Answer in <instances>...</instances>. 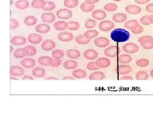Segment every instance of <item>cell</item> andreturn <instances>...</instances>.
Returning a JSON list of instances; mask_svg holds the SVG:
<instances>
[{"instance_id":"obj_42","label":"cell","mask_w":153,"mask_h":115,"mask_svg":"<svg viewBox=\"0 0 153 115\" xmlns=\"http://www.w3.org/2000/svg\"><path fill=\"white\" fill-rule=\"evenodd\" d=\"M55 7H56V5L53 2L46 1L45 6L43 8V10L45 11H50V10H53Z\"/></svg>"},{"instance_id":"obj_44","label":"cell","mask_w":153,"mask_h":115,"mask_svg":"<svg viewBox=\"0 0 153 115\" xmlns=\"http://www.w3.org/2000/svg\"><path fill=\"white\" fill-rule=\"evenodd\" d=\"M136 65L140 67H146L149 65V61L146 59H140L136 61Z\"/></svg>"},{"instance_id":"obj_39","label":"cell","mask_w":153,"mask_h":115,"mask_svg":"<svg viewBox=\"0 0 153 115\" xmlns=\"http://www.w3.org/2000/svg\"><path fill=\"white\" fill-rule=\"evenodd\" d=\"M80 28L79 23L74 21H70L67 23V29L72 31H75L78 30Z\"/></svg>"},{"instance_id":"obj_20","label":"cell","mask_w":153,"mask_h":115,"mask_svg":"<svg viewBox=\"0 0 153 115\" xmlns=\"http://www.w3.org/2000/svg\"><path fill=\"white\" fill-rule=\"evenodd\" d=\"M35 29H36V31L39 33L45 34L49 32L51 28H50V26L49 25L42 24L38 25L36 27V28H35Z\"/></svg>"},{"instance_id":"obj_30","label":"cell","mask_w":153,"mask_h":115,"mask_svg":"<svg viewBox=\"0 0 153 115\" xmlns=\"http://www.w3.org/2000/svg\"><path fill=\"white\" fill-rule=\"evenodd\" d=\"M132 57L127 54H122L119 56L118 57V61L120 63H129L132 61Z\"/></svg>"},{"instance_id":"obj_5","label":"cell","mask_w":153,"mask_h":115,"mask_svg":"<svg viewBox=\"0 0 153 115\" xmlns=\"http://www.w3.org/2000/svg\"><path fill=\"white\" fill-rule=\"evenodd\" d=\"M123 51L128 54H135L139 50V48L137 44L135 43H127L124 45L123 47Z\"/></svg>"},{"instance_id":"obj_9","label":"cell","mask_w":153,"mask_h":115,"mask_svg":"<svg viewBox=\"0 0 153 115\" xmlns=\"http://www.w3.org/2000/svg\"><path fill=\"white\" fill-rule=\"evenodd\" d=\"M56 46L55 43L51 40H47L44 41L42 44V49L45 51H50L53 50Z\"/></svg>"},{"instance_id":"obj_2","label":"cell","mask_w":153,"mask_h":115,"mask_svg":"<svg viewBox=\"0 0 153 115\" xmlns=\"http://www.w3.org/2000/svg\"><path fill=\"white\" fill-rule=\"evenodd\" d=\"M138 42L145 49H151L153 48V38L151 36H143L138 39Z\"/></svg>"},{"instance_id":"obj_1","label":"cell","mask_w":153,"mask_h":115,"mask_svg":"<svg viewBox=\"0 0 153 115\" xmlns=\"http://www.w3.org/2000/svg\"><path fill=\"white\" fill-rule=\"evenodd\" d=\"M112 40L117 43H123L127 41L130 38V33L123 28H116L110 34Z\"/></svg>"},{"instance_id":"obj_56","label":"cell","mask_w":153,"mask_h":115,"mask_svg":"<svg viewBox=\"0 0 153 115\" xmlns=\"http://www.w3.org/2000/svg\"><path fill=\"white\" fill-rule=\"evenodd\" d=\"M121 80H132L133 78L131 76H123L121 78Z\"/></svg>"},{"instance_id":"obj_7","label":"cell","mask_w":153,"mask_h":115,"mask_svg":"<svg viewBox=\"0 0 153 115\" xmlns=\"http://www.w3.org/2000/svg\"><path fill=\"white\" fill-rule=\"evenodd\" d=\"M58 38L61 41L67 43L73 40L74 36L71 33H69L68 31H64L58 34Z\"/></svg>"},{"instance_id":"obj_34","label":"cell","mask_w":153,"mask_h":115,"mask_svg":"<svg viewBox=\"0 0 153 115\" xmlns=\"http://www.w3.org/2000/svg\"><path fill=\"white\" fill-rule=\"evenodd\" d=\"M72 75L74 77L78 79H83L86 76V73L83 70H75L72 72Z\"/></svg>"},{"instance_id":"obj_14","label":"cell","mask_w":153,"mask_h":115,"mask_svg":"<svg viewBox=\"0 0 153 115\" xmlns=\"http://www.w3.org/2000/svg\"><path fill=\"white\" fill-rule=\"evenodd\" d=\"M28 40L33 44H38L42 41V37L37 33H31L28 35Z\"/></svg>"},{"instance_id":"obj_58","label":"cell","mask_w":153,"mask_h":115,"mask_svg":"<svg viewBox=\"0 0 153 115\" xmlns=\"http://www.w3.org/2000/svg\"><path fill=\"white\" fill-rule=\"evenodd\" d=\"M58 79H57L55 77H49V78H47L45 79V80H58Z\"/></svg>"},{"instance_id":"obj_18","label":"cell","mask_w":153,"mask_h":115,"mask_svg":"<svg viewBox=\"0 0 153 115\" xmlns=\"http://www.w3.org/2000/svg\"><path fill=\"white\" fill-rule=\"evenodd\" d=\"M20 63L23 67L31 68L36 65V61L31 58H26L25 59H23Z\"/></svg>"},{"instance_id":"obj_25","label":"cell","mask_w":153,"mask_h":115,"mask_svg":"<svg viewBox=\"0 0 153 115\" xmlns=\"http://www.w3.org/2000/svg\"><path fill=\"white\" fill-rule=\"evenodd\" d=\"M66 55L70 59H77L80 57V52L76 49H69L66 51Z\"/></svg>"},{"instance_id":"obj_22","label":"cell","mask_w":153,"mask_h":115,"mask_svg":"<svg viewBox=\"0 0 153 115\" xmlns=\"http://www.w3.org/2000/svg\"><path fill=\"white\" fill-rule=\"evenodd\" d=\"M53 28L56 30H65L67 28V23L63 20L58 21L53 24Z\"/></svg>"},{"instance_id":"obj_35","label":"cell","mask_w":153,"mask_h":115,"mask_svg":"<svg viewBox=\"0 0 153 115\" xmlns=\"http://www.w3.org/2000/svg\"><path fill=\"white\" fill-rule=\"evenodd\" d=\"M95 6L93 4H89L86 3H81L80 6V9L82 11L85 13H89L91 11H92L94 9H95Z\"/></svg>"},{"instance_id":"obj_32","label":"cell","mask_w":153,"mask_h":115,"mask_svg":"<svg viewBox=\"0 0 153 115\" xmlns=\"http://www.w3.org/2000/svg\"><path fill=\"white\" fill-rule=\"evenodd\" d=\"M75 41L78 44L81 45H86L91 42L90 39H88L84 37V35H78L75 38Z\"/></svg>"},{"instance_id":"obj_46","label":"cell","mask_w":153,"mask_h":115,"mask_svg":"<svg viewBox=\"0 0 153 115\" xmlns=\"http://www.w3.org/2000/svg\"><path fill=\"white\" fill-rule=\"evenodd\" d=\"M64 55V53L63 52V51H62L60 49L55 50L52 52V56H53V58H55V59H60L61 58H62V57Z\"/></svg>"},{"instance_id":"obj_24","label":"cell","mask_w":153,"mask_h":115,"mask_svg":"<svg viewBox=\"0 0 153 115\" xmlns=\"http://www.w3.org/2000/svg\"><path fill=\"white\" fill-rule=\"evenodd\" d=\"M32 75L36 78H43L45 75V70L42 68L37 67L32 71Z\"/></svg>"},{"instance_id":"obj_55","label":"cell","mask_w":153,"mask_h":115,"mask_svg":"<svg viewBox=\"0 0 153 115\" xmlns=\"http://www.w3.org/2000/svg\"><path fill=\"white\" fill-rule=\"evenodd\" d=\"M22 80H34V78L30 76H25L22 78Z\"/></svg>"},{"instance_id":"obj_6","label":"cell","mask_w":153,"mask_h":115,"mask_svg":"<svg viewBox=\"0 0 153 115\" xmlns=\"http://www.w3.org/2000/svg\"><path fill=\"white\" fill-rule=\"evenodd\" d=\"M115 27V24L112 21L104 20L102 21L99 25V28L102 31H109L112 30Z\"/></svg>"},{"instance_id":"obj_60","label":"cell","mask_w":153,"mask_h":115,"mask_svg":"<svg viewBox=\"0 0 153 115\" xmlns=\"http://www.w3.org/2000/svg\"><path fill=\"white\" fill-rule=\"evenodd\" d=\"M10 80H18V79H17L16 78L13 77V76H11L10 77Z\"/></svg>"},{"instance_id":"obj_12","label":"cell","mask_w":153,"mask_h":115,"mask_svg":"<svg viewBox=\"0 0 153 115\" xmlns=\"http://www.w3.org/2000/svg\"><path fill=\"white\" fill-rule=\"evenodd\" d=\"M132 67L127 65H121L118 66L116 69V72L119 75H125L128 74L132 71Z\"/></svg>"},{"instance_id":"obj_17","label":"cell","mask_w":153,"mask_h":115,"mask_svg":"<svg viewBox=\"0 0 153 115\" xmlns=\"http://www.w3.org/2000/svg\"><path fill=\"white\" fill-rule=\"evenodd\" d=\"M10 42L12 44L16 46H23L26 44L27 40L23 37L16 36L11 39Z\"/></svg>"},{"instance_id":"obj_16","label":"cell","mask_w":153,"mask_h":115,"mask_svg":"<svg viewBox=\"0 0 153 115\" xmlns=\"http://www.w3.org/2000/svg\"><path fill=\"white\" fill-rule=\"evenodd\" d=\"M96 64L100 68H105L109 67L111 63L110 60L108 59L107 58L102 57V58H100L96 60Z\"/></svg>"},{"instance_id":"obj_11","label":"cell","mask_w":153,"mask_h":115,"mask_svg":"<svg viewBox=\"0 0 153 115\" xmlns=\"http://www.w3.org/2000/svg\"><path fill=\"white\" fill-rule=\"evenodd\" d=\"M125 10L127 13L132 15L138 14L140 13L141 11H142V9H141L140 7H139L138 6L133 5V4L127 6L125 8Z\"/></svg>"},{"instance_id":"obj_36","label":"cell","mask_w":153,"mask_h":115,"mask_svg":"<svg viewBox=\"0 0 153 115\" xmlns=\"http://www.w3.org/2000/svg\"><path fill=\"white\" fill-rule=\"evenodd\" d=\"M99 33L98 31L95 30H88L87 31H86L84 33V37L88 39H92L95 38V37H96L97 36H98Z\"/></svg>"},{"instance_id":"obj_40","label":"cell","mask_w":153,"mask_h":115,"mask_svg":"<svg viewBox=\"0 0 153 115\" xmlns=\"http://www.w3.org/2000/svg\"><path fill=\"white\" fill-rule=\"evenodd\" d=\"M136 79L137 80H147L149 78V75L145 72H138L136 74Z\"/></svg>"},{"instance_id":"obj_63","label":"cell","mask_w":153,"mask_h":115,"mask_svg":"<svg viewBox=\"0 0 153 115\" xmlns=\"http://www.w3.org/2000/svg\"><path fill=\"white\" fill-rule=\"evenodd\" d=\"M10 5H11V6L13 5V0H10Z\"/></svg>"},{"instance_id":"obj_31","label":"cell","mask_w":153,"mask_h":115,"mask_svg":"<svg viewBox=\"0 0 153 115\" xmlns=\"http://www.w3.org/2000/svg\"><path fill=\"white\" fill-rule=\"evenodd\" d=\"M138 25V23L136 20H130L126 23L124 27L129 30H132L136 28Z\"/></svg>"},{"instance_id":"obj_47","label":"cell","mask_w":153,"mask_h":115,"mask_svg":"<svg viewBox=\"0 0 153 115\" xmlns=\"http://www.w3.org/2000/svg\"><path fill=\"white\" fill-rule=\"evenodd\" d=\"M140 22L145 25H149L152 24L150 17L148 16H144L140 19Z\"/></svg>"},{"instance_id":"obj_49","label":"cell","mask_w":153,"mask_h":115,"mask_svg":"<svg viewBox=\"0 0 153 115\" xmlns=\"http://www.w3.org/2000/svg\"><path fill=\"white\" fill-rule=\"evenodd\" d=\"M86 67L89 70H98L100 68L96 65V62H90L88 63L86 65Z\"/></svg>"},{"instance_id":"obj_23","label":"cell","mask_w":153,"mask_h":115,"mask_svg":"<svg viewBox=\"0 0 153 115\" xmlns=\"http://www.w3.org/2000/svg\"><path fill=\"white\" fill-rule=\"evenodd\" d=\"M27 55V51L25 48L17 49L14 53V56L16 57L17 59L24 58V57H26Z\"/></svg>"},{"instance_id":"obj_26","label":"cell","mask_w":153,"mask_h":115,"mask_svg":"<svg viewBox=\"0 0 153 115\" xmlns=\"http://www.w3.org/2000/svg\"><path fill=\"white\" fill-rule=\"evenodd\" d=\"M37 22H38V19L34 16H28L24 20V24L28 26L34 25Z\"/></svg>"},{"instance_id":"obj_57","label":"cell","mask_w":153,"mask_h":115,"mask_svg":"<svg viewBox=\"0 0 153 115\" xmlns=\"http://www.w3.org/2000/svg\"><path fill=\"white\" fill-rule=\"evenodd\" d=\"M63 80H74L75 79H74L72 77L70 76H65L63 78Z\"/></svg>"},{"instance_id":"obj_29","label":"cell","mask_w":153,"mask_h":115,"mask_svg":"<svg viewBox=\"0 0 153 115\" xmlns=\"http://www.w3.org/2000/svg\"><path fill=\"white\" fill-rule=\"evenodd\" d=\"M29 6V3L27 0H18L16 3V8L21 10L25 9Z\"/></svg>"},{"instance_id":"obj_33","label":"cell","mask_w":153,"mask_h":115,"mask_svg":"<svg viewBox=\"0 0 153 115\" xmlns=\"http://www.w3.org/2000/svg\"><path fill=\"white\" fill-rule=\"evenodd\" d=\"M77 62L74 60H67L64 63V68L67 70H72V69H75L77 67Z\"/></svg>"},{"instance_id":"obj_19","label":"cell","mask_w":153,"mask_h":115,"mask_svg":"<svg viewBox=\"0 0 153 115\" xmlns=\"http://www.w3.org/2000/svg\"><path fill=\"white\" fill-rule=\"evenodd\" d=\"M41 19L44 22L52 23L56 20V17L53 13H44L41 16Z\"/></svg>"},{"instance_id":"obj_50","label":"cell","mask_w":153,"mask_h":115,"mask_svg":"<svg viewBox=\"0 0 153 115\" xmlns=\"http://www.w3.org/2000/svg\"><path fill=\"white\" fill-rule=\"evenodd\" d=\"M132 32L134 34H140L141 33H142L144 31V28L142 25H138L136 28L132 30Z\"/></svg>"},{"instance_id":"obj_61","label":"cell","mask_w":153,"mask_h":115,"mask_svg":"<svg viewBox=\"0 0 153 115\" xmlns=\"http://www.w3.org/2000/svg\"><path fill=\"white\" fill-rule=\"evenodd\" d=\"M149 17H150V20L152 22V24H153V15H151V16H149Z\"/></svg>"},{"instance_id":"obj_59","label":"cell","mask_w":153,"mask_h":115,"mask_svg":"<svg viewBox=\"0 0 153 115\" xmlns=\"http://www.w3.org/2000/svg\"><path fill=\"white\" fill-rule=\"evenodd\" d=\"M13 50H14V48L13 46H11V45L10 46V53H13Z\"/></svg>"},{"instance_id":"obj_45","label":"cell","mask_w":153,"mask_h":115,"mask_svg":"<svg viewBox=\"0 0 153 115\" xmlns=\"http://www.w3.org/2000/svg\"><path fill=\"white\" fill-rule=\"evenodd\" d=\"M103 8L105 10L109 11V12H113V11H115L117 9L118 6L114 3H109L105 4Z\"/></svg>"},{"instance_id":"obj_4","label":"cell","mask_w":153,"mask_h":115,"mask_svg":"<svg viewBox=\"0 0 153 115\" xmlns=\"http://www.w3.org/2000/svg\"><path fill=\"white\" fill-rule=\"evenodd\" d=\"M56 15L59 19L67 20L72 17V13L71 10H68L67 9H61L57 11Z\"/></svg>"},{"instance_id":"obj_48","label":"cell","mask_w":153,"mask_h":115,"mask_svg":"<svg viewBox=\"0 0 153 115\" xmlns=\"http://www.w3.org/2000/svg\"><path fill=\"white\" fill-rule=\"evenodd\" d=\"M10 29H12V30H14V29L18 28L19 26L18 22L14 19H11L10 20Z\"/></svg>"},{"instance_id":"obj_37","label":"cell","mask_w":153,"mask_h":115,"mask_svg":"<svg viewBox=\"0 0 153 115\" xmlns=\"http://www.w3.org/2000/svg\"><path fill=\"white\" fill-rule=\"evenodd\" d=\"M45 4L44 0H33L31 5L32 7L36 9H41L44 8Z\"/></svg>"},{"instance_id":"obj_28","label":"cell","mask_w":153,"mask_h":115,"mask_svg":"<svg viewBox=\"0 0 153 115\" xmlns=\"http://www.w3.org/2000/svg\"><path fill=\"white\" fill-rule=\"evenodd\" d=\"M113 20L117 23H122L127 20V16L123 13H117L113 15Z\"/></svg>"},{"instance_id":"obj_15","label":"cell","mask_w":153,"mask_h":115,"mask_svg":"<svg viewBox=\"0 0 153 115\" xmlns=\"http://www.w3.org/2000/svg\"><path fill=\"white\" fill-rule=\"evenodd\" d=\"M84 56L87 60H94L98 57V53L95 50L89 49L84 52Z\"/></svg>"},{"instance_id":"obj_21","label":"cell","mask_w":153,"mask_h":115,"mask_svg":"<svg viewBox=\"0 0 153 115\" xmlns=\"http://www.w3.org/2000/svg\"><path fill=\"white\" fill-rule=\"evenodd\" d=\"M92 17L96 19V20H103L106 17H107V14H106L105 12H104L102 10H96L95 11H94L92 14Z\"/></svg>"},{"instance_id":"obj_52","label":"cell","mask_w":153,"mask_h":115,"mask_svg":"<svg viewBox=\"0 0 153 115\" xmlns=\"http://www.w3.org/2000/svg\"><path fill=\"white\" fill-rule=\"evenodd\" d=\"M146 10L148 13H153V4H149L146 6Z\"/></svg>"},{"instance_id":"obj_62","label":"cell","mask_w":153,"mask_h":115,"mask_svg":"<svg viewBox=\"0 0 153 115\" xmlns=\"http://www.w3.org/2000/svg\"><path fill=\"white\" fill-rule=\"evenodd\" d=\"M151 77L152 78H153V70L151 71Z\"/></svg>"},{"instance_id":"obj_53","label":"cell","mask_w":153,"mask_h":115,"mask_svg":"<svg viewBox=\"0 0 153 115\" xmlns=\"http://www.w3.org/2000/svg\"><path fill=\"white\" fill-rule=\"evenodd\" d=\"M135 2L139 4H145L149 1V0H134Z\"/></svg>"},{"instance_id":"obj_8","label":"cell","mask_w":153,"mask_h":115,"mask_svg":"<svg viewBox=\"0 0 153 115\" xmlns=\"http://www.w3.org/2000/svg\"><path fill=\"white\" fill-rule=\"evenodd\" d=\"M94 43H95V44L96 46L97 47L100 48H105L109 45L110 41L107 38L99 37V38H98L95 40Z\"/></svg>"},{"instance_id":"obj_13","label":"cell","mask_w":153,"mask_h":115,"mask_svg":"<svg viewBox=\"0 0 153 115\" xmlns=\"http://www.w3.org/2000/svg\"><path fill=\"white\" fill-rule=\"evenodd\" d=\"M53 59L49 56H41L38 59V62L42 66H52L53 63Z\"/></svg>"},{"instance_id":"obj_3","label":"cell","mask_w":153,"mask_h":115,"mask_svg":"<svg viewBox=\"0 0 153 115\" xmlns=\"http://www.w3.org/2000/svg\"><path fill=\"white\" fill-rule=\"evenodd\" d=\"M121 52L120 48L116 46H111L104 51V54L109 57H115Z\"/></svg>"},{"instance_id":"obj_10","label":"cell","mask_w":153,"mask_h":115,"mask_svg":"<svg viewBox=\"0 0 153 115\" xmlns=\"http://www.w3.org/2000/svg\"><path fill=\"white\" fill-rule=\"evenodd\" d=\"M25 71L19 66H13L10 68V74L14 76H21L24 75Z\"/></svg>"},{"instance_id":"obj_51","label":"cell","mask_w":153,"mask_h":115,"mask_svg":"<svg viewBox=\"0 0 153 115\" xmlns=\"http://www.w3.org/2000/svg\"><path fill=\"white\" fill-rule=\"evenodd\" d=\"M61 64V60L60 59H55L54 58L53 61V63H52L51 66H52V67H57L58 66H60Z\"/></svg>"},{"instance_id":"obj_41","label":"cell","mask_w":153,"mask_h":115,"mask_svg":"<svg viewBox=\"0 0 153 115\" xmlns=\"http://www.w3.org/2000/svg\"><path fill=\"white\" fill-rule=\"evenodd\" d=\"M27 51V56L31 57V56H34L37 53V50L33 46H27L26 47H25Z\"/></svg>"},{"instance_id":"obj_38","label":"cell","mask_w":153,"mask_h":115,"mask_svg":"<svg viewBox=\"0 0 153 115\" xmlns=\"http://www.w3.org/2000/svg\"><path fill=\"white\" fill-rule=\"evenodd\" d=\"M78 4V0H65L64 2V6L68 8H74L77 6Z\"/></svg>"},{"instance_id":"obj_43","label":"cell","mask_w":153,"mask_h":115,"mask_svg":"<svg viewBox=\"0 0 153 115\" xmlns=\"http://www.w3.org/2000/svg\"><path fill=\"white\" fill-rule=\"evenodd\" d=\"M96 21L94 19H88L85 22V27L86 28H93L96 26Z\"/></svg>"},{"instance_id":"obj_54","label":"cell","mask_w":153,"mask_h":115,"mask_svg":"<svg viewBox=\"0 0 153 115\" xmlns=\"http://www.w3.org/2000/svg\"><path fill=\"white\" fill-rule=\"evenodd\" d=\"M100 0H85V3L89 4H95L98 3Z\"/></svg>"},{"instance_id":"obj_64","label":"cell","mask_w":153,"mask_h":115,"mask_svg":"<svg viewBox=\"0 0 153 115\" xmlns=\"http://www.w3.org/2000/svg\"><path fill=\"white\" fill-rule=\"evenodd\" d=\"M113 1H116V2H119V1H122V0H113Z\"/></svg>"},{"instance_id":"obj_27","label":"cell","mask_w":153,"mask_h":115,"mask_svg":"<svg viewBox=\"0 0 153 115\" xmlns=\"http://www.w3.org/2000/svg\"><path fill=\"white\" fill-rule=\"evenodd\" d=\"M105 78V75L101 72H96L92 73L89 76L90 80H103Z\"/></svg>"}]
</instances>
